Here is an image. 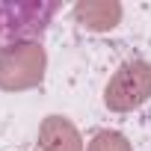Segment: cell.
I'll use <instances>...</instances> for the list:
<instances>
[{
	"label": "cell",
	"instance_id": "8992f818",
	"mask_svg": "<svg viewBox=\"0 0 151 151\" xmlns=\"http://www.w3.org/2000/svg\"><path fill=\"white\" fill-rule=\"evenodd\" d=\"M86 151H133V148H130L124 133H119V130H98L89 139Z\"/></svg>",
	"mask_w": 151,
	"mask_h": 151
},
{
	"label": "cell",
	"instance_id": "5b68a950",
	"mask_svg": "<svg viewBox=\"0 0 151 151\" xmlns=\"http://www.w3.org/2000/svg\"><path fill=\"white\" fill-rule=\"evenodd\" d=\"M74 18L80 21V27L95 30V33H107L122 21V6L116 0H86V3L74 6Z\"/></svg>",
	"mask_w": 151,
	"mask_h": 151
},
{
	"label": "cell",
	"instance_id": "3957f363",
	"mask_svg": "<svg viewBox=\"0 0 151 151\" xmlns=\"http://www.w3.org/2000/svg\"><path fill=\"white\" fill-rule=\"evenodd\" d=\"M0 9H3V47L24 42L42 45L56 3H0Z\"/></svg>",
	"mask_w": 151,
	"mask_h": 151
},
{
	"label": "cell",
	"instance_id": "52a82bcc",
	"mask_svg": "<svg viewBox=\"0 0 151 151\" xmlns=\"http://www.w3.org/2000/svg\"><path fill=\"white\" fill-rule=\"evenodd\" d=\"M0 45H3V9H0Z\"/></svg>",
	"mask_w": 151,
	"mask_h": 151
},
{
	"label": "cell",
	"instance_id": "277c9868",
	"mask_svg": "<svg viewBox=\"0 0 151 151\" xmlns=\"http://www.w3.org/2000/svg\"><path fill=\"white\" fill-rule=\"evenodd\" d=\"M39 151H83V139L65 116H47L39 127Z\"/></svg>",
	"mask_w": 151,
	"mask_h": 151
},
{
	"label": "cell",
	"instance_id": "6da1fadb",
	"mask_svg": "<svg viewBox=\"0 0 151 151\" xmlns=\"http://www.w3.org/2000/svg\"><path fill=\"white\" fill-rule=\"evenodd\" d=\"M47 53L39 42L6 45L0 47V89L3 92H24L36 89L45 80Z\"/></svg>",
	"mask_w": 151,
	"mask_h": 151
},
{
	"label": "cell",
	"instance_id": "7a4b0ae2",
	"mask_svg": "<svg viewBox=\"0 0 151 151\" xmlns=\"http://www.w3.org/2000/svg\"><path fill=\"white\" fill-rule=\"evenodd\" d=\"M151 98V62L130 59L124 62L104 89V104L113 113H130Z\"/></svg>",
	"mask_w": 151,
	"mask_h": 151
}]
</instances>
